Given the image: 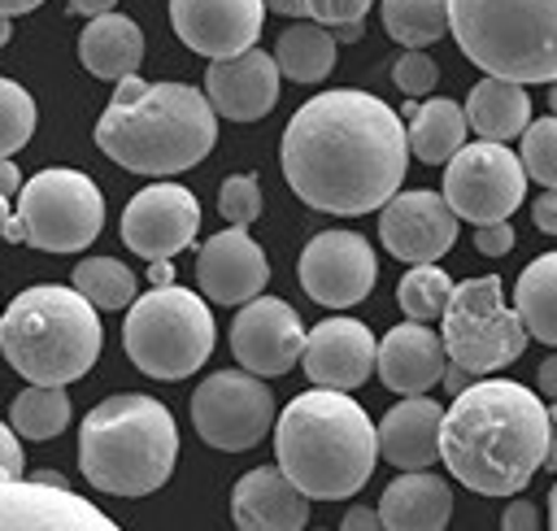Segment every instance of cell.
<instances>
[{"instance_id": "1", "label": "cell", "mask_w": 557, "mask_h": 531, "mask_svg": "<svg viewBox=\"0 0 557 531\" xmlns=\"http://www.w3.org/2000/svg\"><path fill=\"white\" fill-rule=\"evenodd\" d=\"M283 178L287 187L339 218L379 209L409 170L405 122L392 104L370 91H322L305 100L283 131Z\"/></svg>"}, {"instance_id": "2", "label": "cell", "mask_w": 557, "mask_h": 531, "mask_svg": "<svg viewBox=\"0 0 557 531\" xmlns=\"http://www.w3.org/2000/svg\"><path fill=\"white\" fill-rule=\"evenodd\" d=\"M548 409L513 379L466 383L440 422V461L483 496L522 492L544 466Z\"/></svg>"}, {"instance_id": "3", "label": "cell", "mask_w": 557, "mask_h": 531, "mask_svg": "<svg viewBox=\"0 0 557 531\" xmlns=\"http://www.w3.org/2000/svg\"><path fill=\"white\" fill-rule=\"evenodd\" d=\"M218 144V113L205 91L187 83L117 78L113 100L96 122V148L131 174H178Z\"/></svg>"}, {"instance_id": "4", "label": "cell", "mask_w": 557, "mask_h": 531, "mask_svg": "<svg viewBox=\"0 0 557 531\" xmlns=\"http://www.w3.org/2000/svg\"><path fill=\"white\" fill-rule=\"evenodd\" d=\"M374 422L339 387H309L274 422V461L309 501L357 496L374 474Z\"/></svg>"}, {"instance_id": "5", "label": "cell", "mask_w": 557, "mask_h": 531, "mask_svg": "<svg viewBox=\"0 0 557 531\" xmlns=\"http://www.w3.org/2000/svg\"><path fill=\"white\" fill-rule=\"evenodd\" d=\"M178 461L174 413L139 392L104 396L78 427V470L96 492L148 496Z\"/></svg>"}, {"instance_id": "6", "label": "cell", "mask_w": 557, "mask_h": 531, "mask_svg": "<svg viewBox=\"0 0 557 531\" xmlns=\"http://www.w3.org/2000/svg\"><path fill=\"white\" fill-rule=\"evenodd\" d=\"M96 305L70 283H35L0 309V353L30 383H74L100 357Z\"/></svg>"}, {"instance_id": "7", "label": "cell", "mask_w": 557, "mask_h": 531, "mask_svg": "<svg viewBox=\"0 0 557 531\" xmlns=\"http://www.w3.org/2000/svg\"><path fill=\"white\" fill-rule=\"evenodd\" d=\"M457 48L496 78H557V0H448Z\"/></svg>"}, {"instance_id": "8", "label": "cell", "mask_w": 557, "mask_h": 531, "mask_svg": "<svg viewBox=\"0 0 557 531\" xmlns=\"http://www.w3.org/2000/svg\"><path fill=\"white\" fill-rule=\"evenodd\" d=\"M126 357L152 379H187L213 353V313L200 292L161 283L126 305Z\"/></svg>"}, {"instance_id": "9", "label": "cell", "mask_w": 557, "mask_h": 531, "mask_svg": "<svg viewBox=\"0 0 557 531\" xmlns=\"http://www.w3.org/2000/svg\"><path fill=\"white\" fill-rule=\"evenodd\" d=\"M440 318H444L440 339H444L448 361H457L470 374H492V370L518 361L527 339H531L518 309L505 305L496 274L453 283Z\"/></svg>"}, {"instance_id": "10", "label": "cell", "mask_w": 557, "mask_h": 531, "mask_svg": "<svg viewBox=\"0 0 557 531\" xmlns=\"http://www.w3.org/2000/svg\"><path fill=\"white\" fill-rule=\"evenodd\" d=\"M22 244L44 252H83L104 226V196L83 170H39L17 187Z\"/></svg>"}, {"instance_id": "11", "label": "cell", "mask_w": 557, "mask_h": 531, "mask_svg": "<svg viewBox=\"0 0 557 531\" xmlns=\"http://www.w3.org/2000/svg\"><path fill=\"white\" fill-rule=\"evenodd\" d=\"M527 192V170L518 152H509L496 139L461 144L444 161V200L457 218L483 226V222H505Z\"/></svg>"}, {"instance_id": "12", "label": "cell", "mask_w": 557, "mask_h": 531, "mask_svg": "<svg viewBox=\"0 0 557 531\" xmlns=\"http://www.w3.org/2000/svg\"><path fill=\"white\" fill-rule=\"evenodd\" d=\"M191 427L209 448L244 453L274 427V392L252 370H218L191 392Z\"/></svg>"}, {"instance_id": "13", "label": "cell", "mask_w": 557, "mask_h": 531, "mask_svg": "<svg viewBox=\"0 0 557 531\" xmlns=\"http://www.w3.org/2000/svg\"><path fill=\"white\" fill-rule=\"evenodd\" d=\"M374 279H379L374 248L357 231H322L300 252V287L309 300L326 309H348L366 300Z\"/></svg>"}, {"instance_id": "14", "label": "cell", "mask_w": 557, "mask_h": 531, "mask_svg": "<svg viewBox=\"0 0 557 531\" xmlns=\"http://www.w3.org/2000/svg\"><path fill=\"white\" fill-rule=\"evenodd\" d=\"M200 231V205L178 183H152L122 209V244L148 261H170Z\"/></svg>"}, {"instance_id": "15", "label": "cell", "mask_w": 557, "mask_h": 531, "mask_svg": "<svg viewBox=\"0 0 557 531\" xmlns=\"http://www.w3.org/2000/svg\"><path fill=\"white\" fill-rule=\"evenodd\" d=\"M300 348H305V322L287 300L257 292L252 300L239 305L231 322V353L244 370L261 379L287 374L300 361Z\"/></svg>"}, {"instance_id": "16", "label": "cell", "mask_w": 557, "mask_h": 531, "mask_svg": "<svg viewBox=\"0 0 557 531\" xmlns=\"http://www.w3.org/2000/svg\"><path fill=\"white\" fill-rule=\"evenodd\" d=\"M0 531H113V518L74 496L70 483L0 479Z\"/></svg>"}, {"instance_id": "17", "label": "cell", "mask_w": 557, "mask_h": 531, "mask_svg": "<svg viewBox=\"0 0 557 531\" xmlns=\"http://www.w3.org/2000/svg\"><path fill=\"white\" fill-rule=\"evenodd\" d=\"M379 239L409 266L435 261L457 244V213L440 192H396L379 205Z\"/></svg>"}, {"instance_id": "18", "label": "cell", "mask_w": 557, "mask_h": 531, "mask_svg": "<svg viewBox=\"0 0 557 531\" xmlns=\"http://www.w3.org/2000/svg\"><path fill=\"white\" fill-rule=\"evenodd\" d=\"M261 22H265L261 0H170L174 35L209 61L239 57L244 48H252Z\"/></svg>"}, {"instance_id": "19", "label": "cell", "mask_w": 557, "mask_h": 531, "mask_svg": "<svg viewBox=\"0 0 557 531\" xmlns=\"http://www.w3.org/2000/svg\"><path fill=\"white\" fill-rule=\"evenodd\" d=\"M196 283L213 305H244L270 283V261L244 226H226L200 244Z\"/></svg>"}, {"instance_id": "20", "label": "cell", "mask_w": 557, "mask_h": 531, "mask_svg": "<svg viewBox=\"0 0 557 531\" xmlns=\"http://www.w3.org/2000/svg\"><path fill=\"white\" fill-rule=\"evenodd\" d=\"M374 335L366 322L357 318H326L305 335L300 348V366L309 374V383L318 387H339L352 392L374 374Z\"/></svg>"}, {"instance_id": "21", "label": "cell", "mask_w": 557, "mask_h": 531, "mask_svg": "<svg viewBox=\"0 0 557 531\" xmlns=\"http://www.w3.org/2000/svg\"><path fill=\"white\" fill-rule=\"evenodd\" d=\"M205 96L218 118L231 122H257L278 100V65L261 48H244L239 57L209 61L205 70Z\"/></svg>"}, {"instance_id": "22", "label": "cell", "mask_w": 557, "mask_h": 531, "mask_svg": "<svg viewBox=\"0 0 557 531\" xmlns=\"http://www.w3.org/2000/svg\"><path fill=\"white\" fill-rule=\"evenodd\" d=\"M444 339L426 326V322H400L392 326L379 344H374V370L383 379V387H392L396 396H418L426 387L440 383L444 374Z\"/></svg>"}, {"instance_id": "23", "label": "cell", "mask_w": 557, "mask_h": 531, "mask_svg": "<svg viewBox=\"0 0 557 531\" xmlns=\"http://www.w3.org/2000/svg\"><path fill=\"white\" fill-rule=\"evenodd\" d=\"M231 518L244 531H300L309 522V496L274 466L248 470L231 487Z\"/></svg>"}, {"instance_id": "24", "label": "cell", "mask_w": 557, "mask_h": 531, "mask_svg": "<svg viewBox=\"0 0 557 531\" xmlns=\"http://www.w3.org/2000/svg\"><path fill=\"white\" fill-rule=\"evenodd\" d=\"M440 422H444V405L418 392V396L396 400L383 413V422L374 427V444L387 466L426 470L440 461Z\"/></svg>"}, {"instance_id": "25", "label": "cell", "mask_w": 557, "mask_h": 531, "mask_svg": "<svg viewBox=\"0 0 557 531\" xmlns=\"http://www.w3.org/2000/svg\"><path fill=\"white\" fill-rule=\"evenodd\" d=\"M453 514V492L431 470H405L379 496V522L392 531H440Z\"/></svg>"}, {"instance_id": "26", "label": "cell", "mask_w": 557, "mask_h": 531, "mask_svg": "<svg viewBox=\"0 0 557 531\" xmlns=\"http://www.w3.org/2000/svg\"><path fill=\"white\" fill-rule=\"evenodd\" d=\"M78 61H83L87 74L117 83V78L135 74L139 61H144V30L131 17L113 13V9L96 13L78 35Z\"/></svg>"}, {"instance_id": "27", "label": "cell", "mask_w": 557, "mask_h": 531, "mask_svg": "<svg viewBox=\"0 0 557 531\" xmlns=\"http://www.w3.org/2000/svg\"><path fill=\"white\" fill-rule=\"evenodd\" d=\"M461 113H466V126L479 131V139L505 144V139H518L527 131V122H531V96H527L522 83L487 74L483 83L470 87Z\"/></svg>"}, {"instance_id": "28", "label": "cell", "mask_w": 557, "mask_h": 531, "mask_svg": "<svg viewBox=\"0 0 557 531\" xmlns=\"http://www.w3.org/2000/svg\"><path fill=\"white\" fill-rule=\"evenodd\" d=\"M409 126H405V144L409 152L422 161V165H444L461 144H466V113L457 100H444V96H431V100H409L405 113Z\"/></svg>"}, {"instance_id": "29", "label": "cell", "mask_w": 557, "mask_h": 531, "mask_svg": "<svg viewBox=\"0 0 557 531\" xmlns=\"http://www.w3.org/2000/svg\"><path fill=\"white\" fill-rule=\"evenodd\" d=\"M335 35L318 22H292L274 44V65L292 83H322L335 70Z\"/></svg>"}, {"instance_id": "30", "label": "cell", "mask_w": 557, "mask_h": 531, "mask_svg": "<svg viewBox=\"0 0 557 531\" xmlns=\"http://www.w3.org/2000/svg\"><path fill=\"white\" fill-rule=\"evenodd\" d=\"M513 309H518V318H522V326H527L531 339L557 348V252L535 257L518 274Z\"/></svg>"}, {"instance_id": "31", "label": "cell", "mask_w": 557, "mask_h": 531, "mask_svg": "<svg viewBox=\"0 0 557 531\" xmlns=\"http://www.w3.org/2000/svg\"><path fill=\"white\" fill-rule=\"evenodd\" d=\"M70 413L74 409H70V396L61 383H30L9 405V422L26 440H57L70 427Z\"/></svg>"}, {"instance_id": "32", "label": "cell", "mask_w": 557, "mask_h": 531, "mask_svg": "<svg viewBox=\"0 0 557 531\" xmlns=\"http://www.w3.org/2000/svg\"><path fill=\"white\" fill-rule=\"evenodd\" d=\"M383 30L400 48H426L448 35V0H383Z\"/></svg>"}, {"instance_id": "33", "label": "cell", "mask_w": 557, "mask_h": 531, "mask_svg": "<svg viewBox=\"0 0 557 531\" xmlns=\"http://www.w3.org/2000/svg\"><path fill=\"white\" fill-rule=\"evenodd\" d=\"M74 287L96 305V309H126L139 292L131 266L113 261V257H87L74 266Z\"/></svg>"}, {"instance_id": "34", "label": "cell", "mask_w": 557, "mask_h": 531, "mask_svg": "<svg viewBox=\"0 0 557 531\" xmlns=\"http://www.w3.org/2000/svg\"><path fill=\"white\" fill-rule=\"evenodd\" d=\"M448 292H453V279H448L435 261H418V266H409V274L400 279L396 300H400L405 318H413V322H435V318L444 313V305H448Z\"/></svg>"}, {"instance_id": "35", "label": "cell", "mask_w": 557, "mask_h": 531, "mask_svg": "<svg viewBox=\"0 0 557 531\" xmlns=\"http://www.w3.org/2000/svg\"><path fill=\"white\" fill-rule=\"evenodd\" d=\"M518 161H522L527 178H535L540 187H557V113L527 122Z\"/></svg>"}, {"instance_id": "36", "label": "cell", "mask_w": 557, "mask_h": 531, "mask_svg": "<svg viewBox=\"0 0 557 531\" xmlns=\"http://www.w3.org/2000/svg\"><path fill=\"white\" fill-rule=\"evenodd\" d=\"M35 135V100L22 83L0 78V157L17 152Z\"/></svg>"}, {"instance_id": "37", "label": "cell", "mask_w": 557, "mask_h": 531, "mask_svg": "<svg viewBox=\"0 0 557 531\" xmlns=\"http://www.w3.org/2000/svg\"><path fill=\"white\" fill-rule=\"evenodd\" d=\"M218 209L231 226H252L261 218V183L257 174H231L222 178V192H218Z\"/></svg>"}, {"instance_id": "38", "label": "cell", "mask_w": 557, "mask_h": 531, "mask_svg": "<svg viewBox=\"0 0 557 531\" xmlns=\"http://www.w3.org/2000/svg\"><path fill=\"white\" fill-rule=\"evenodd\" d=\"M392 83H396L409 100H418V96L435 91V83H440V65H435L422 48H405V52L396 57V65H392Z\"/></svg>"}, {"instance_id": "39", "label": "cell", "mask_w": 557, "mask_h": 531, "mask_svg": "<svg viewBox=\"0 0 557 531\" xmlns=\"http://www.w3.org/2000/svg\"><path fill=\"white\" fill-rule=\"evenodd\" d=\"M370 4H374V0H296L300 17H309V22L326 26V30L348 26V22H366Z\"/></svg>"}, {"instance_id": "40", "label": "cell", "mask_w": 557, "mask_h": 531, "mask_svg": "<svg viewBox=\"0 0 557 531\" xmlns=\"http://www.w3.org/2000/svg\"><path fill=\"white\" fill-rule=\"evenodd\" d=\"M513 226L509 222H483V226H474V248L483 252V257H505L509 248H513Z\"/></svg>"}, {"instance_id": "41", "label": "cell", "mask_w": 557, "mask_h": 531, "mask_svg": "<svg viewBox=\"0 0 557 531\" xmlns=\"http://www.w3.org/2000/svg\"><path fill=\"white\" fill-rule=\"evenodd\" d=\"M22 470H26V457H22L17 431H9V422H0V479H17Z\"/></svg>"}, {"instance_id": "42", "label": "cell", "mask_w": 557, "mask_h": 531, "mask_svg": "<svg viewBox=\"0 0 557 531\" xmlns=\"http://www.w3.org/2000/svg\"><path fill=\"white\" fill-rule=\"evenodd\" d=\"M531 222L544 231V235H557V187L540 192L535 205H531Z\"/></svg>"}, {"instance_id": "43", "label": "cell", "mask_w": 557, "mask_h": 531, "mask_svg": "<svg viewBox=\"0 0 557 531\" xmlns=\"http://www.w3.org/2000/svg\"><path fill=\"white\" fill-rule=\"evenodd\" d=\"M500 527H509V531H518V527H540V514H535V505L531 501H509V509H505V518H500Z\"/></svg>"}, {"instance_id": "44", "label": "cell", "mask_w": 557, "mask_h": 531, "mask_svg": "<svg viewBox=\"0 0 557 531\" xmlns=\"http://www.w3.org/2000/svg\"><path fill=\"white\" fill-rule=\"evenodd\" d=\"M344 531H370V527H383L379 522V509H366V505H352L348 514H344V522H339Z\"/></svg>"}, {"instance_id": "45", "label": "cell", "mask_w": 557, "mask_h": 531, "mask_svg": "<svg viewBox=\"0 0 557 531\" xmlns=\"http://www.w3.org/2000/svg\"><path fill=\"white\" fill-rule=\"evenodd\" d=\"M535 387H540V396H548V400H557V353H548V357L540 361V374H535Z\"/></svg>"}, {"instance_id": "46", "label": "cell", "mask_w": 557, "mask_h": 531, "mask_svg": "<svg viewBox=\"0 0 557 531\" xmlns=\"http://www.w3.org/2000/svg\"><path fill=\"white\" fill-rule=\"evenodd\" d=\"M440 383L448 387V396H457V392L470 383V370H461L457 361H444V374H440Z\"/></svg>"}, {"instance_id": "47", "label": "cell", "mask_w": 557, "mask_h": 531, "mask_svg": "<svg viewBox=\"0 0 557 531\" xmlns=\"http://www.w3.org/2000/svg\"><path fill=\"white\" fill-rule=\"evenodd\" d=\"M22 187V170L13 165V157H0V196H13Z\"/></svg>"}, {"instance_id": "48", "label": "cell", "mask_w": 557, "mask_h": 531, "mask_svg": "<svg viewBox=\"0 0 557 531\" xmlns=\"http://www.w3.org/2000/svg\"><path fill=\"white\" fill-rule=\"evenodd\" d=\"M544 466L557 474V400L548 409V448H544Z\"/></svg>"}, {"instance_id": "49", "label": "cell", "mask_w": 557, "mask_h": 531, "mask_svg": "<svg viewBox=\"0 0 557 531\" xmlns=\"http://www.w3.org/2000/svg\"><path fill=\"white\" fill-rule=\"evenodd\" d=\"M117 0H70V13H83V17H96V13H109Z\"/></svg>"}, {"instance_id": "50", "label": "cell", "mask_w": 557, "mask_h": 531, "mask_svg": "<svg viewBox=\"0 0 557 531\" xmlns=\"http://www.w3.org/2000/svg\"><path fill=\"white\" fill-rule=\"evenodd\" d=\"M361 30H366V22H348V26H335L331 35H335V44H357Z\"/></svg>"}, {"instance_id": "51", "label": "cell", "mask_w": 557, "mask_h": 531, "mask_svg": "<svg viewBox=\"0 0 557 531\" xmlns=\"http://www.w3.org/2000/svg\"><path fill=\"white\" fill-rule=\"evenodd\" d=\"M270 13H283V17H300V9H296V0H261Z\"/></svg>"}, {"instance_id": "52", "label": "cell", "mask_w": 557, "mask_h": 531, "mask_svg": "<svg viewBox=\"0 0 557 531\" xmlns=\"http://www.w3.org/2000/svg\"><path fill=\"white\" fill-rule=\"evenodd\" d=\"M35 4H44V0H0V13H9V17L13 13H30Z\"/></svg>"}, {"instance_id": "53", "label": "cell", "mask_w": 557, "mask_h": 531, "mask_svg": "<svg viewBox=\"0 0 557 531\" xmlns=\"http://www.w3.org/2000/svg\"><path fill=\"white\" fill-rule=\"evenodd\" d=\"M9 35H13V17H9V13H0V48L9 44Z\"/></svg>"}, {"instance_id": "54", "label": "cell", "mask_w": 557, "mask_h": 531, "mask_svg": "<svg viewBox=\"0 0 557 531\" xmlns=\"http://www.w3.org/2000/svg\"><path fill=\"white\" fill-rule=\"evenodd\" d=\"M548 522L557 527V483H553V492H548Z\"/></svg>"}, {"instance_id": "55", "label": "cell", "mask_w": 557, "mask_h": 531, "mask_svg": "<svg viewBox=\"0 0 557 531\" xmlns=\"http://www.w3.org/2000/svg\"><path fill=\"white\" fill-rule=\"evenodd\" d=\"M13 213H9V196H0V222H9Z\"/></svg>"}, {"instance_id": "56", "label": "cell", "mask_w": 557, "mask_h": 531, "mask_svg": "<svg viewBox=\"0 0 557 531\" xmlns=\"http://www.w3.org/2000/svg\"><path fill=\"white\" fill-rule=\"evenodd\" d=\"M548 109L557 113V78H553V87H548Z\"/></svg>"}]
</instances>
